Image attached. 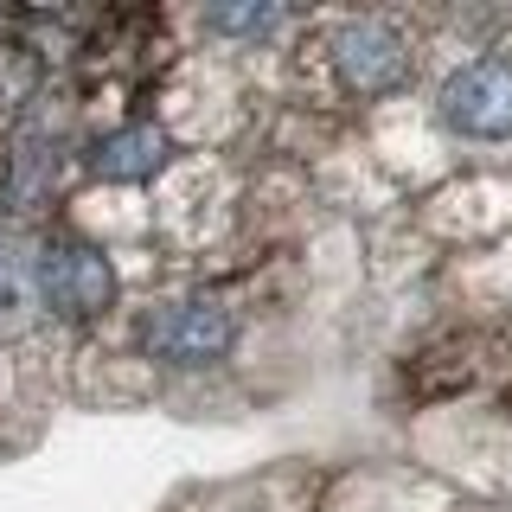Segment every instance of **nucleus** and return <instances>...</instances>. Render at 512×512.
<instances>
[{
    "label": "nucleus",
    "instance_id": "f03ea898",
    "mask_svg": "<svg viewBox=\"0 0 512 512\" xmlns=\"http://www.w3.org/2000/svg\"><path fill=\"white\" fill-rule=\"evenodd\" d=\"M39 295L52 314H71V320H90L116 301V269L96 244H77V237H58L45 244L39 256Z\"/></svg>",
    "mask_w": 512,
    "mask_h": 512
},
{
    "label": "nucleus",
    "instance_id": "f257e3e1",
    "mask_svg": "<svg viewBox=\"0 0 512 512\" xmlns=\"http://www.w3.org/2000/svg\"><path fill=\"white\" fill-rule=\"evenodd\" d=\"M442 116L468 141H512V58H474L442 84Z\"/></svg>",
    "mask_w": 512,
    "mask_h": 512
},
{
    "label": "nucleus",
    "instance_id": "20e7f679",
    "mask_svg": "<svg viewBox=\"0 0 512 512\" xmlns=\"http://www.w3.org/2000/svg\"><path fill=\"white\" fill-rule=\"evenodd\" d=\"M333 64H340V84L359 96H384L404 84V39L378 20H352L333 39Z\"/></svg>",
    "mask_w": 512,
    "mask_h": 512
},
{
    "label": "nucleus",
    "instance_id": "0eeeda50",
    "mask_svg": "<svg viewBox=\"0 0 512 512\" xmlns=\"http://www.w3.org/2000/svg\"><path fill=\"white\" fill-rule=\"evenodd\" d=\"M20 288H26V276H20V256H13V250H0V308H13V301H20Z\"/></svg>",
    "mask_w": 512,
    "mask_h": 512
},
{
    "label": "nucleus",
    "instance_id": "39448f33",
    "mask_svg": "<svg viewBox=\"0 0 512 512\" xmlns=\"http://www.w3.org/2000/svg\"><path fill=\"white\" fill-rule=\"evenodd\" d=\"M90 167L103 173V180H154L160 167H167V135H160L154 122H128L116 135H103L90 148Z\"/></svg>",
    "mask_w": 512,
    "mask_h": 512
},
{
    "label": "nucleus",
    "instance_id": "7ed1b4c3",
    "mask_svg": "<svg viewBox=\"0 0 512 512\" xmlns=\"http://www.w3.org/2000/svg\"><path fill=\"white\" fill-rule=\"evenodd\" d=\"M237 340V320L218 301H173L148 320V352L167 365H218Z\"/></svg>",
    "mask_w": 512,
    "mask_h": 512
},
{
    "label": "nucleus",
    "instance_id": "423d86ee",
    "mask_svg": "<svg viewBox=\"0 0 512 512\" xmlns=\"http://www.w3.org/2000/svg\"><path fill=\"white\" fill-rule=\"evenodd\" d=\"M212 26H224V32H263V26H276V7H218Z\"/></svg>",
    "mask_w": 512,
    "mask_h": 512
}]
</instances>
